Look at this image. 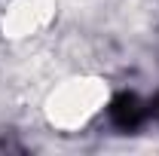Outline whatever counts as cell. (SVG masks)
Segmentation results:
<instances>
[{"instance_id": "obj_2", "label": "cell", "mask_w": 159, "mask_h": 156, "mask_svg": "<svg viewBox=\"0 0 159 156\" xmlns=\"http://www.w3.org/2000/svg\"><path fill=\"white\" fill-rule=\"evenodd\" d=\"M150 117H156V119H159V95L150 101Z\"/></svg>"}, {"instance_id": "obj_1", "label": "cell", "mask_w": 159, "mask_h": 156, "mask_svg": "<svg viewBox=\"0 0 159 156\" xmlns=\"http://www.w3.org/2000/svg\"><path fill=\"white\" fill-rule=\"evenodd\" d=\"M107 119L119 132H138L150 119V101H144L135 92H119V95H113L110 107H107Z\"/></svg>"}]
</instances>
